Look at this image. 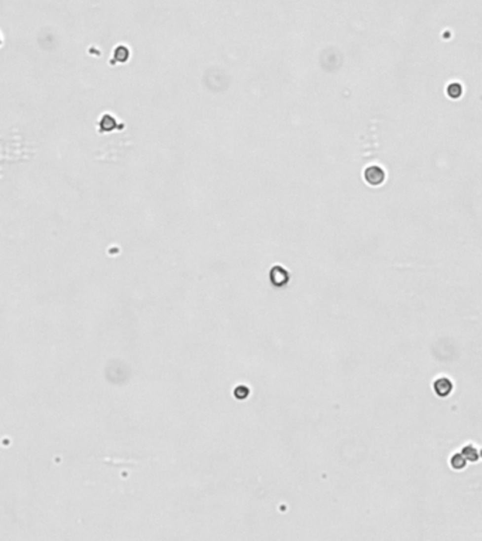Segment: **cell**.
Instances as JSON below:
<instances>
[{
    "mask_svg": "<svg viewBox=\"0 0 482 541\" xmlns=\"http://www.w3.org/2000/svg\"><path fill=\"white\" fill-rule=\"evenodd\" d=\"M453 381L447 376H439L433 381V391L439 397H447L453 392Z\"/></svg>",
    "mask_w": 482,
    "mask_h": 541,
    "instance_id": "cell-1",
    "label": "cell"
},
{
    "mask_svg": "<svg viewBox=\"0 0 482 541\" xmlns=\"http://www.w3.org/2000/svg\"><path fill=\"white\" fill-rule=\"evenodd\" d=\"M365 179L371 185H379L385 179V172L379 167H370L365 171Z\"/></svg>",
    "mask_w": 482,
    "mask_h": 541,
    "instance_id": "cell-2",
    "label": "cell"
},
{
    "mask_svg": "<svg viewBox=\"0 0 482 541\" xmlns=\"http://www.w3.org/2000/svg\"><path fill=\"white\" fill-rule=\"evenodd\" d=\"M460 453L463 454L464 458L468 461V463H477L480 461L481 458V450L475 445V444H465Z\"/></svg>",
    "mask_w": 482,
    "mask_h": 541,
    "instance_id": "cell-3",
    "label": "cell"
},
{
    "mask_svg": "<svg viewBox=\"0 0 482 541\" xmlns=\"http://www.w3.org/2000/svg\"><path fill=\"white\" fill-rule=\"evenodd\" d=\"M468 461L464 458V455L461 453H454L451 457H450V467L453 468L454 471H463L464 468L467 467Z\"/></svg>",
    "mask_w": 482,
    "mask_h": 541,
    "instance_id": "cell-4",
    "label": "cell"
},
{
    "mask_svg": "<svg viewBox=\"0 0 482 541\" xmlns=\"http://www.w3.org/2000/svg\"><path fill=\"white\" fill-rule=\"evenodd\" d=\"M463 95V86L457 82H453L447 86V96L453 99H458Z\"/></svg>",
    "mask_w": 482,
    "mask_h": 541,
    "instance_id": "cell-5",
    "label": "cell"
}]
</instances>
